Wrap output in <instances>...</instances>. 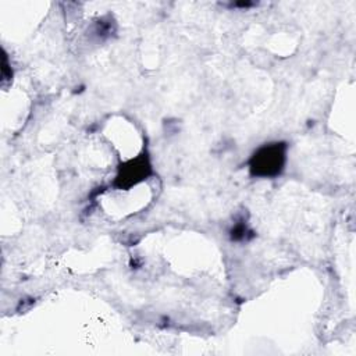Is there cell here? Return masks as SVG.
<instances>
[{
	"label": "cell",
	"instance_id": "6da1fadb",
	"mask_svg": "<svg viewBox=\"0 0 356 356\" xmlns=\"http://www.w3.org/2000/svg\"><path fill=\"white\" fill-rule=\"evenodd\" d=\"M285 146L274 143L273 146L263 147L252 159V171L257 175H275L284 165Z\"/></svg>",
	"mask_w": 356,
	"mask_h": 356
}]
</instances>
